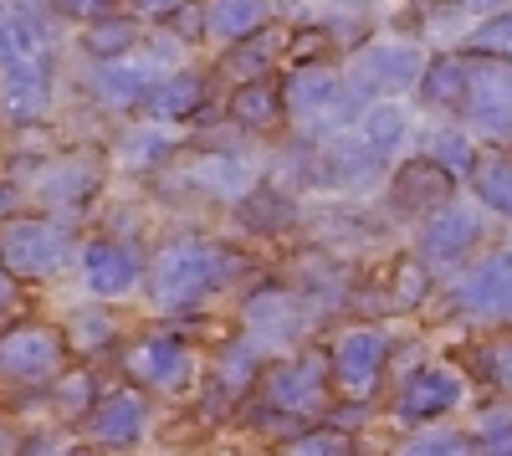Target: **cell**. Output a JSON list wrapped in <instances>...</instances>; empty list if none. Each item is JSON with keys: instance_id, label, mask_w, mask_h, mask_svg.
<instances>
[{"instance_id": "cell-23", "label": "cell", "mask_w": 512, "mask_h": 456, "mask_svg": "<svg viewBox=\"0 0 512 456\" xmlns=\"http://www.w3.org/2000/svg\"><path fill=\"white\" fill-rule=\"evenodd\" d=\"M405 113L395 108V103H379V108H369L364 118H359V144L374 154V159H390L400 144H405Z\"/></svg>"}, {"instance_id": "cell-4", "label": "cell", "mask_w": 512, "mask_h": 456, "mask_svg": "<svg viewBox=\"0 0 512 456\" xmlns=\"http://www.w3.org/2000/svg\"><path fill=\"white\" fill-rule=\"evenodd\" d=\"M67 359V344L57 328H41V323H26V328H11L0 339V380L11 385H41L52 380Z\"/></svg>"}, {"instance_id": "cell-7", "label": "cell", "mask_w": 512, "mask_h": 456, "mask_svg": "<svg viewBox=\"0 0 512 456\" xmlns=\"http://www.w3.org/2000/svg\"><path fill=\"white\" fill-rule=\"evenodd\" d=\"M461 395H466V380L456 375V369L425 364V369H415V375L400 385V395H395V421H405V426L436 421V416H446V410L461 405Z\"/></svg>"}, {"instance_id": "cell-13", "label": "cell", "mask_w": 512, "mask_h": 456, "mask_svg": "<svg viewBox=\"0 0 512 456\" xmlns=\"http://www.w3.org/2000/svg\"><path fill=\"white\" fill-rule=\"evenodd\" d=\"M82 272H88V287L98 298H123L128 287L144 277V262L134 246L123 241H93L88 252H82Z\"/></svg>"}, {"instance_id": "cell-41", "label": "cell", "mask_w": 512, "mask_h": 456, "mask_svg": "<svg viewBox=\"0 0 512 456\" xmlns=\"http://www.w3.org/2000/svg\"><path fill=\"white\" fill-rule=\"evenodd\" d=\"M16 200H21L16 185H0V216H11V211H16Z\"/></svg>"}, {"instance_id": "cell-28", "label": "cell", "mask_w": 512, "mask_h": 456, "mask_svg": "<svg viewBox=\"0 0 512 456\" xmlns=\"http://www.w3.org/2000/svg\"><path fill=\"white\" fill-rule=\"evenodd\" d=\"M36 47H41V31L31 26V16H0V67L31 62Z\"/></svg>"}, {"instance_id": "cell-29", "label": "cell", "mask_w": 512, "mask_h": 456, "mask_svg": "<svg viewBox=\"0 0 512 456\" xmlns=\"http://www.w3.org/2000/svg\"><path fill=\"white\" fill-rule=\"evenodd\" d=\"M256 364H262V344H256V339H246V334H241L236 344H226V354H221V380H226V390L251 385Z\"/></svg>"}, {"instance_id": "cell-20", "label": "cell", "mask_w": 512, "mask_h": 456, "mask_svg": "<svg viewBox=\"0 0 512 456\" xmlns=\"http://www.w3.org/2000/svg\"><path fill=\"white\" fill-rule=\"evenodd\" d=\"M93 88H98L103 103H118V108L123 103H144L154 93V72L144 62H103L98 77H93Z\"/></svg>"}, {"instance_id": "cell-27", "label": "cell", "mask_w": 512, "mask_h": 456, "mask_svg": "<svg viewBox=\"0 0 512 456\" xmlns=\"http://www.w3.org/2000/svg\"><path fill=\"white\" fill-rule=\"evenodd\" d=\"M395 456H482V446L466 436V431H420Z\"/></svg>"}, {"instance_id": "cell-37", "label": "cell", "mask_w": 512, "mask_h": 456, "mask_svg": "<svg viewBox=\"0 0 512 456\" xmlns=\"http://www.w3.org/2000/svg\"><path fill=\"white\" fill-rule=\"evenodd\" d=\"M57 6H62L67 16H82V21H98V16H108V0H57Z\"/></svg>"}, {"instance_id": "cell-34", "label": "cell", "mask_w": 512, "mask_h": 456, "mask_svg": "<svg viewBox=\"0 0 512 456\" xmlns=\"http://www.w3.org/2000/svg\"><path fill=\"white\" fill-rule=\"evenodd\" d=\"M282 456H349V436L344 431H313L303 441H292Z\"/></svg>"}, {"instance_id": "cell-6", "label": "cell", "mask_w": 512, "mask_h": 456, "mask_svg": "<svg viewBox=\"0 0 512 456\" xmlns=\"http://www.w3.org/2000/svg\"><path fill=\"white\" fill-rule=\"evenodd\" d=\"M128 375L149 390H185L195 380V354L175 334H149L128 349Z\"/></svg>"}, {"instance_id": "cell-12", "label": "cell", "mask_w": 512, "mask_h": 456, "mask_svg": "<svg viewBox=\"0 0 512 456\" xmlns=\"http://www.w3.org/2000/svg\"><path fill=\"white\" fill-rule=\"evenodd\" d=\"M477 241H482V216H472L466 205H441L420 231V257L451 267V262H461L466 252H472Z\"/></svg>"}, {"instance_id": "cell-1", "label": "cell", "mask_w": 512, "mask_h": 456, "mask_svg": "<svg viewBox=\"0 0 512 456\" xmlns=\"http://www.w3.org/2000/svg\"><path fill=\"white\" fill-rule=\"evenodd\" d=\"M241 272V257L231 246L210 241V236H175L159 246L154 272H149V293L164 313L200 308L205 298H216L221 287H231Z\"/></svg>"}, {"instance_id": "cell-36", "label": "cell", "mask_w": 512, "mask_h": 456, "mask_svg": "<svg viewBox=\"0 0 512 456\" xmlns=\"http://www.w3.org/2000/svg\"><path fill=\"white\" fill-rule=\"evenodd\" d=\"M482 369L492 385H512V339H497L482 349Z\"/></svg>"}, {"instance_id": "cell-9", "label": "cell", "mask_w": 512, "mask_h": 456, "mask_svg": "<svg viewBox=\"0 0 512 456\" xmlns=\"http://www.w3.org/2000/svg\"><path fill=\"white\" fill-rule=\"evenodd\" d=\"M282 103L292 118H338V113H349V88H344V77H338L333 67H297L287 77V88H282Z\"/></svg>"}, {"instance_id": "cell-24", "label": "cell", "mask_w": 512, "mask_h": 456, "mask_svg": "<svg viewBox=\"0 0 512 456\" xmlns=\"http://www.w3.org/2000/svg\"><path fill=\"white\" fill-rule=\"evenodd\" d=\"M139 41V21L128 16H98L88 31H82V47H88L98 62H123Z\"/></svg>"}, {"instance_id": "cell-38", "label": "cell", "mask_w": 512, "mask_h": 456, "mask_svg": "<svg viewBox=\"0 0 512 456\" xmlns=\"http://www.w3.org/2000/svg\"><path fill=\"white\" fill-rule=\"evenodd\" d=\"M180 6H185V0H139V11H144V16H175Z\"/></svg>"}, {"instance_id": "cell-21", "label": "cell", "mask_w": 512, "mask_h": 456, "mask_svg": "<svg viewBox=\"0 0 512 456\" xmlns=\"http://www.w3.org/2000/svg\"><path fill=\"white\" fill-rule=\"evenodd\" d=\"M466 93H472V67H466L461 57H436V62H425V72H420V98L425 103H436V108H446V103H461Z\"/></svg>"}, {"instance_id": "cell-22", "label": "cell", "mask_w": 512, "mask_h": 456, "mask_svg": "<svg viewBox=\"0 0 512 456\" xmlns=\"http://www.w3.org/2000/svg\"><path fill=\"white\" fill-rule=\"evenodd\" d=\"M282 88H272V82H241L236 98H231V118L241 123V129H272V123L282 118Z\"/></svg>"}, {"instance_id": "cell-16", "label": "cell", "mask_w": 512, "mask_h": 456, "mask_svg": "<svg viewBox=\"0 0 512 456\" xmlns=\"http://www.w3.org/2000/svg\"><path fill=\"white\" fill-rule=\"evenodd\" d=\"M451 185L456 180L436 159H420V164H405L395 175V200L410 205V211H441V205H451Z\"/></svg>"}, {"instance_id": "cell-26", "label": "cell", "mask_w": 512, "mask_h": 456, "mask_svg": "<svg viewBox=\"0 0 512 456\" xmlns=\"http://www.w3.org/2000/svg\"><path fill=\"white\" fill-rule=\"evenodd\" d=\"M272 47H282L277 31H256V36L236 41V52L226 57V72H231L236 82H262V72H267V62H272Z\"/></svg>"}, {"instance_id": "cell-25", "label": "cell", "mask_w": 512, "mask_h": 456, "mask_svg": "<svg viewBox=\"0 0 512 456\" xmlns=\"http://www.w3.org/2000/svg\"><path fill=\"white\" fill-rule=\"evenodd\" d=\"M472 185H477V195H482V205H487L492 216H507V221H512V159H507V154L477 159Z\"/></svg>"}, {"instance_id": "cell-19", "label": "cell", "mask_w": 512, "mask_h": 456, "mask_svg": "<svg viewBox=\"0 0 512 456\" xmlns=\"http://www.w3.org/2000/svg\"><path fill=\"white\" fill-rule=\"evenodd\" d=\"M205 103V77L200 72H169L164 82H154V93L144 98V108L154 118H190Z\"/></svg>"}, {"instance_id": "cell-14", "label": "cell", "mask_w": 512, "mask_h": 456, "mask_svg": "<svg viewBox=\"0 0 512 456\" xmlns=\"http://www.w3.org/2000/svg\"><path fill=\"white\" fill-rule=\"evenodd\" d=\"M472 123L497 139L512 134V62H492L472 72Z\"/></svg>"}, {"instance_id": "cell-32", "label": "cell", "mask_w": 512, "mask_h": 456, "mask_svg": "<svg viewBox=\"0 0 512 456\" xmlns=\"http://www.w3.org/2000/svg\"><path fill=\"white\" fill-rule=\"evenodd\" d=\"M118 339V323L108 318V313H77L72 318V349H82V354H98V349H108Z\"/></svg>"}, {"instance_id": "cell-11", "label": "cell", "mask_w": 512, "mask_h": 456, "mask_svg": "<svg viewBox=\"0 0 512 456\" xmlns=\"http://www.w3.org/2000/svg\"><path fill=\"white\" fill-rule=\"evenodd\" d=\"M241 323H246V339L256 344H292L297 334H303V308H297V298L287 293V287H262L256 298H246L241 308Z\"/></svg>"}, {"instance_id": "cell-15", "label": "cell", "mask_w": 512, "mask_h": 456, "mask_svg": "<svg viewBox=\"0 0 512 456\" xmlns=\"http://www.w3.org/2000/svg\"><path fill=\"white\" fill-rule=\"evenodd\" d=\"M0 93H6V113H11L16 123H31V118L47 113V103H52V82H47V67H41V57H31V62H11L6 77H0Z\"/></svg>"}, {"instance_id": "cell-31", "label": "cell", "mask_w": 512, "mask_h": 456, "mask_svg": "<svg viewBox=\"0 0 512 456\" xmlns=\"http://www.w3.org/2000/svg\"><path fill=\"white\" fill-rule=\"evenodd\" d=\"M472 52H482L492 62H512V11H497L472 31Z\"/></svg>"}, {"instance_id": "cell-35", "label": "cell", "mask_w": 512, "mask_h": 456, "mask_svg": "<svg viewBox=\"0 0 512 456\" xmlns=\"http://www.w3.org/2000/svg\"><path fill=\"white\" fill-rule=\"evenodd\" d=\"M420 293H425V267H420V262H400V267H395V303L415 308Z\"/></svg>"}, {"instance_id": "cell-3", "label": "cell", "mask_w": 512, "mask_h": 456, "mask_svg": "<svg viewBox=\"0 0 512 456\" xmlns=\"http://www.w3.org/2000/svg\"><path fill=\"white\" fill-rule=\"evenodd\" d=\"M390 349L395 339L384 328H349L344 339L333 344V380L349 400H369L390 369Z\"/></svg>"}, {"instance_id": "cell-18", "label": "cell", "mask_w": 512, "mask_h": 456, "mask_svg": "<svg viewBox=\"0 0 512 456\" xmlns=\"http://www.w3.org/2000/svg\"><path fill=\"white\" fill-rule=\"evenodd\" d=\"M267 0H210L205 11V31L221 41H246L256 31H267Z\"/></svg>"}, {"instance_id": "cell-33", "label": "cell", "mask_w": 512, "mask_h": 456, "mask_svg": "<svg viewBox=\"0 0 512 456\" xmlns=\"http://www.w3.org/2000/svg\"><path fill=\"white\" fill-rule=\"evenodd\" d=\"M482 446L492 456H512V410L507 405H497V410L482 416Z\"/></svg>"}, {"instance_id": "cell-2", "label": "cell", "mask_w": 512, "mask_h": 456, "mask_svg": "<svg viewBox=\"0 0 512 456\" xmlns=\"http://www.w3.org/2000/svg\"><path fill=\"white\" fill-rule=\"evenodd\" d=\"M72 252V241L57 221H6L0 226V267L11 277H52Z\"/></svg>"}, {"instance_id": "cell-30", "label": "cell", "mask_w": 512, "mask_h": 456, "mask_svg": "<svg viewBox=\"0 0 512 456\" xmlns=\"http://www.w3.org/2000/svg\"><path fill=\"white\" fill-rule=\"evenodd\" d=\"M431 159L441 164L451 180H461V175L477 170V154H472V144H466V134H451V129H441V134L431 139Z\"/></svg>"}, {"instance_id": "cell-10", "label": "cell", "mask_w": 512, "mask_h": 456, "mask_svg": "<svg viewBox=\"0 0 512 456\" xmlns=\"http://www.w3.org/2000/svg\"><path fill=\"white\" fill-rule=\"evenodd\" d=\"M88 431L98 446L108 451H128V446H139L144 431H149V405L139 390H113L93 405V416H88Z\"/></svg>"}, {"instance_id": "cell-8", "label": "cell", "mask_w": 512, "mask_h": 456, "mask_svg": "<svg viewBox=\"0 0 512 456\" xmlns=\"http://www.w3.org/2000/svg\"><path fill=\"white\" fill-rule=\"evenodd\" d=\"M456 303L472 318H512V252L482 257L472 272L461 277Z\"/></svg>"}, {"instance_id": "cell-40", "label": "cell", "mask_w": 512, "mask_h": 456, "mask_svg": "<svg viewBox=\"0 0 512 456\" xmlns=\"http://www.w3.org/2000/svg\"><path fill=\"white\" fill-rule=\"evenodd\" d=\"M461 6H466V11H482V16H497L507 0H461Z\"/></svg>"}, {"instance_id": "cell-17", "label": "cell", "mask_w": 512, "mask_h": 456, "mask_svg": "<svg viewBox=\"0 0 512 456\" xmlns=\"http://www.w3.org/2000/svg\"><path fill=\"white\" fill-rule=\"evenodd\" d=\"M420 72H425V62L415 47H374L364 57V82L379 93H405L410 82H420Z\"/></svg>"}, {"instance_id": "cell-42", "label": "cell", "mask_w": 512, "mask_h": 456, "mask_svg": "<svg viewBox=\"0 0 512 456\" xmlns=\"http://www.w3.org/2000/svg\"><path fill=\"white\" fill-rule=\"evenodd\" d=\"M82 400H88V385H67V390H62V405H67V410L82 405Z\"/></svg>"}, {"instance_id": "cell-39", "label": "cell", "mask_w": 512, "mask_h": 456, "mask_svg": "<svg viewBox=\"0 0 512 456\" xmlns=\"http://www.w3.org/2000/svg\"><path fill=\"white\" fill-rule=\"evenodd\" d=\"M11 303H16V282H11V272H6V267H0V313H6Z\"/></svg>"}, {"instance_id": "cell-5", "label": "cell", "mask_w": 512, "mask_h": 456, "mask_svg": "<svg viewBox=\"0 0 512 456\" xmlns=\"http://www.w3.org/2000/svg\"><path fill=\"white\" fill-rule=\"evenodd\" d=\"M267 400L272 410H287V416H318L328 400V354L303 349L297 359L277 364L267 375Z\"/></svg>"}]
</instances>
